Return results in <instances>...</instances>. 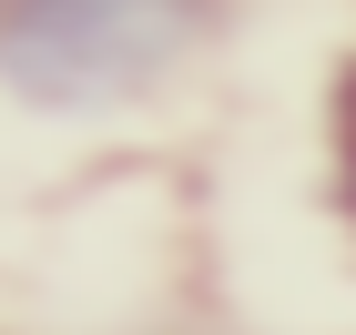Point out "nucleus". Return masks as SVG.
I'll use <instances>...</instances> for the list:
<instances>
[{"label": "nucleus", "instance_id": "nucleus-1", "mask_svg": "<svg viewBox=\"0 0 356 335\" xmlns=\"http://www.w3.org/2000/svg\"><path fill=\"white\" fill-rule=\"evenodd\" d=\"M214 41V0H0V82L31 112H122Z\"/></svg>", "mask_w": 356, "mask_h": 335}, {"label": "nucleus", "instance_id": "nucleus-2", "mask_svg": "<svg viewBox=\"0 0 356 335\" xmlns=\"http://www.w3.org/2000/svg\"><path fill=\"white\" fill-rule=\"evenodd\" d=\"M336 203H346V223H356V71L336 82Z\"/></svg>", "mask_w": 356, "mask_h": 335}]
</instances>
